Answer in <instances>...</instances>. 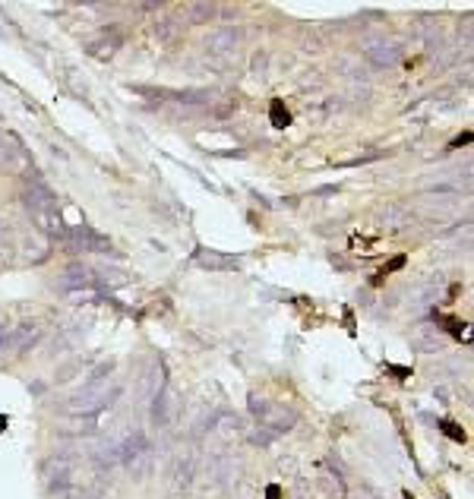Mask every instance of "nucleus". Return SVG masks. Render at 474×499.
Returning <instances> with one entry per match:
<instances>
[{
	"label": "nucleus",
	"instance_id": "nucleus-7",
	"mask_svg": "<svg viewBox=\"0 0 474 499\" xmlns=\"http://www.w3.org/2000/svg\"><path fill=\"white\" fill-rule=\"evenodd\" d=\"M23 199H26V206H29L32 215H38V212H45V209H54V206H57L54 193H51L48 187H41V183H38V187H29Z\"/></svg>",
	"mask_w": 474,
	"mask_h": 499
},
{
	"label": "nucleus",
	"instance_id": "nucleus-6",
	"mask_svg": "<svg viewBox=\"0 0 474 499\" xmlns=\"http://www.w3.org/2000/svg\"><path fill=\"white\" fill-rule=\"evenodd\" d=\"M367 60H370V67H395L402 60V45L398 41H373L367 48Z\"/></svg>",
	"mask_w": 474,
	"mask_h": 499
},
{
	"label": "nucleus",
	"instance_id": "nucleus-11",
	"mask_svg": "<svg viewBox=\"0 0 474 499\" xmlns=\"http://www.w3.org/2000/svg\"><path fill=\"white\" fill-rule=\"evenodd\" d=\"M187 13H190L193 23H206V19L215 16V7L212 4H187Z\"/></svg>",
	"mask_w": 474,
	"mask_h": 499
},
{
	"label": "nucleus",
	"instance_id": "nucleus-4",
	"mask_svg": "<svg viewBox=\"0 0 474 499\" xmlns=\"http://www.w3.org/2000/svg\"><path fill=\"white\" fill-rule=\"evenodd\" d=\"M149 458H152V446L145 442L142 436H130L120 446V461H123V468H130L136 474H142L145 468H149Z\"/></svg>",
	"mask_w": 474,
	"mask_h": 499
},
{
	"label": "nucleus",
	"instance_id": "nucleus-10",
	"mask_svg": "<svg viewBox=\"0 0 474 499\" xmlns=\"http://www.w3.org/2000/svg\"><path fill=\"white\" fill-rule=\"evenodd\" d=\"M48 253H51V247L45 244V240H38V237H26L23 240V259L26 263H41V259H48Z\"/></svg>",
	"mask_w": 474,
	"mask_h": 499
},
{
	"label": "nucleus",
	"instance_id": "nucleus-8",
	"mask_svg": "<svg viewBox=\"0 0 474 499\" xmlns=\"http://www.w3.org/2000/svg\"><path fill=\"white\" fill-rule=\"evenodd\" d=\"M117 45H120V32H107V35H101V38L89 41L85 51L92 54V57H98V60H107V57L117 51Z\"/></svg>",
	"mask_w": 474,
	"mask_h": 499
},
{
	"label": "nucleus",
	"instance_id": "nucleus-5",
	"mask_svg": "<svg viewBox=\"0 0 474 499\" xmlns=\"http://www.w3.org/2000/svg\"><path fill=\"white\" fill-rule=\"evenodd\" d=\"M237 41H241V29L234 26H225V29H215L209 38H206V51L212 54V57H231Z\"/></svg>",
	"mask_w": 474,
	"mask_h": 499
},
{
	"label": "nucleus",
	"instance_id": "nucleus-9",
	"mask_svg": "<svg viewBox=\"0 0 474 499\" xmlns=\"http://www.w3.org/2000/svg\"><path fill=\"white\" fill-rule=\"evenodd\" d=\"M196 263H203V266H209V269H222V272L241 266V259H237V256H225V253H215V250H199V253H196Z\"/></svg>",
	"mask_w": 474,
	"mask_h": 499
},
{
	"label": "nucleus",
	"instance_id": "nucleus-1",
	"mask_svg": "<svg viewBox=\"0 0 474 499\" xmlns=\"http://www.w3.org/2000/svg\"><path fill=\"white\" fill-rule=\"evenodd\" d=\"M114 392H117V389H111V385H107L104 379H92V382H89L76 398L70 401V408L76 411V414H95V411L104 408V404H111V401H114Z\"/></svg>",
	"mask_w": 474,
	"mask_h": 499
},
{
	"label": "nucleus",
	"instance_id": "nucleus-2",
	"mask_svg": "<svg viewBox=\"0 0 474 499\" xmlns=\"http://www.w3.org/2000/svg\"><path fill=\"white\" fill-rule=\"evenodd\" d=\"M29 168H32V155L26 152V145L16 139V136L4 133V136H0V171L26 174Z\"/></svg>",
	"mask_w": 474,
	"mask_h": 499
},
{
	"label": "nucleus",
	"instance_id": "nucleus-3",
	"mask_svg": "<svg viewBox=\"0 0 474 499\" xmlns=\"http://www.w3.org/2000/svg\"><path fill=\"white\" fill-rule=\"evenodd\" d=\"M38 341V329L32 322H13V326H0V351H26L29 344Z\"/></svg>",
	"mask_w": 474,
	"mask_h": 499
},
{
	"label": "nucleus",
	"instance_id": "nucleus-15",
	"mask_svg": "<svg viewBox=\"0 0 474 499\" xmlns=\"http://www.w3.org/2000/svg\"><path fill=\"white\" fill-rule=\"evenodd\" d=\"M278 493H282V490H278V487H269V499H282V496H278Z\"/></svg>",
	"mask_w": 474,
	"mask_h": 499
},
{
	"label": "nucleus",
	"instance_id": "nucleus-12",
	"mask_svg": "<svg viewBox=\"0 0 474 499\" xmlns=\"http://www.w3.org/2000/svg\"><path fill=\"white\" fill-rule=\"evenodd\" d=\"M155 35H158V41H174L177 38V26L168 19V16H161V19L155 23Z\"/></svg>",
	"mask_w": 474,
	"mask_h": 499
},
{
	"label": "nucleus",
	"instance_id": "nucleus-16",
	"mask_svg": "<svg viewBox=\"0 0 474 499\" xmlns=\"http://www.w3.org/2000/svg\"><path fill=\"white\" fill-rule=\"evenodd\" d=\"M0 430H4V417H0Z\"/></svg>",
	"mask_w": 474,
	"mask_h": 499
},
{
	"label": "nucleus",
	"instance_id": "nucleus-14",
	"mask_svg": "<svg viewBox=\"0 0 474 499\" xmlns=\"http://www.w3.org/2000/svg\"><path fill=\"white\" fill-rule=\"evenodd\" d=\"M443 433H449L452 439H459V442H465V430H459V427H452V423H443Z\"/></svg>",
	"mask_w": 474,
	"mask_h": 499
},
{
	"label": "nucleus",
	"instance_id": "nucleus-13",
	"mask_svg": "<svg viewBox=\"0 0 474 499\" xmlns=\"http://www.w3.org/2000/svg\"><path fill=\"white\" fill-rule=\"evenodd\" d=\"M272 123H275V126H288V123H291L288 107H285L282 101H272Z\"/></svg>",
	"mask_w": 474,
	"mask_h": 499
}]
</instances>
